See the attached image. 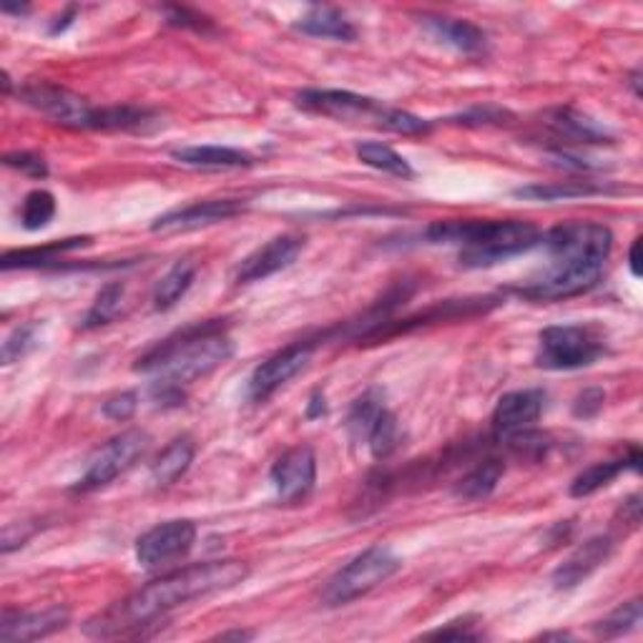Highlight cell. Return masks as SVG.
Segmentation results:
<instances>
[{"label":"cell","instance_id":"6da1fadb","mask_svg":"<svg viewBox=\"0 0 643 643\" xmlns=\"http://www.w3.org/2000/svg\"><path fill=\"white\" fill-rule=\"evenodd\" d=\"M246 576H250V566L234 558L181 568V571L156 578L149 586L126 595L124 601L114 603L112 609L98 613L96 619L86 623V633L96 639L128 636V633L151 626L154 621H159L177 605L229 591V588L242 583Z\"/></svg>","mask_w":643,"mask_h":643},{"label":"cell","instance_id":"7a4b0ae2","mask_svg":"<svg viewBox=\"0 0 643 643\" xmlns=\"http://www.w3.org/2000/svg\"><path fill=\"white\" fill-rule=\"evenodd\" d=\"M234 342L222 319H209L191 325L154 345L149 352L136 360L134 370L154 375L156 380L191 384L219 370L232 360Z\"/></svg>","mask_w":643,"mask_h":643},{"label":"cell","instance_id":"3957f363","mask_svg":"<svg viewBox=\"0 0 643 643\" xmlns=\"http://www.w3.org/2000/svg\"><path fill=\"white\" fill-rule=\"evenodd\" d=\"M433 244H457V260L465 270L500 264L510 256L544 242V232L528 222H495V219H447L435 222L425 234Z\"/></svg>","mask_w":643,"mask_h":643},{"label":"cell","instance_id":"277c9868","mask_svg":"<svg viewBox=\"0 0 643 643\" xmlns=\"http://www.w3.org/2000/svg\"><path fill=\"white\" fill-rule=\"evenodd\" d=\"M297 106H302L309 114L337 118V122L345 124H370L375 128H384V131L400 136H425L433 131V126H430L425 118L402 112V108L384 106L378 98L352 94V91L337 88L302 91L297 96Z\"/></svg>","mask_w":643,"mask_h":643},{"label":"cell","instance_id":"5b68a950","mask_svg":"<svg viewBox=\"0 0 643 643\" xmlns=\"http://www.w3.org/2000/svg\"><path fill=\"white\" fill-rule=\"evenodd\" d=\"M400 568L402 560L388 546L367 548L329 578L325 591H322V603L335 609V605H345L360 599V595L375 591L384 581H390Z\"/></svg>","mask_w":643,"mask_h":643},{"label":"cell","instance_id":"8992f818","mask_svg":"<svg viewBox=\"0 0 643 643\" xmlns=\"http://www.w3.org/2000/svg\"><path fill=\"white\" fill-rule=\"evenodd\" d=\"M605 352L603 335L595 327L556 325L546 327L538 339L536 362L544 370L566 372L591 367Z\"/></svg>","mask_w":643,"mask_h":643},{"label":"cell","instance_id":"52a82bcc","mask_svg":"<svg viewBox=\"0 0 643 643\" xmlns=\"http://www.w3.org/2000/svg\"><path fill=\"white\" fill-rule=\"evenodd\" d=\"M605 262L576 260V256H550L544 277L523 284L516 292L533 302H560L591 292L603 277Z\"/></svg>","mask_w":643,"mask_h":643},{"label":"cell","instance_id":"ba28073f","mask_svg":"<svg viewBox=\"0 0 643 643\" xmlns=\"http://www.w3.org/2000/svg\"><path fill=\"white\" fill-rule=\"evenodd\" d=\"M146 447H149V435L144 430H126V433L108 440L104 447L96 450L91 457L86 473L81 481L73 485V493H91L98 488H106L114 483L118 475H124L128 467H134L139 457H144Z\"/></svg>","mask_w":643,"mask_h":643},{"label":"cell","instance_id":"9c48e42d","mask_svg":"<svg viewBox=\"0 0 643 643\" xmlns=\"http://www.w3.org/2000/svg\"><path fill=\"white\" fill-rule=\"evenodd\" d=\"M18 98L23 104H29L35 112L49 116L53 124L63 128H91V116H94V106L86 104V98H81L73 91L63 88L51 81H41V84H29L18 88Z\"/></svg>","mask_w":643,"mask_h":643},{"label":"cell","instance_id":"30bf717a","mask_svg":"<svg viewBox=\"0 0 643 643\" xmlns=\"http://www.w3.org/2000/svg\"><path fill=\"white\" fill-rule=\"evenodd\" d=\"M312 352H315V345L312 342H294L289 347H284L277 355L266 357V360L252 372L250 382H246V398H250L254 405L270 400L274 392L297 378L302 370H307Z\"/></svg>","mask_w":643,"mask_h":643},{"label":"cell","instance_id":"8fae6325","mask_svg":"<svg viewBox=\"0 0 643 643\" xmlns=\"http://www.w3.org/2000/svg\"><path fill=\"white\" fill-rule=\"evenodd\" d=\"M544 244L550 256H576V260L605 262L613 250V234L603 224L568 222L546 232Z\"/></svg>","mask_w":643,"mask_h":643},{"label":"cell","instance_id":"7c38bea8","mask_svg":"<svg viewBox=\"0 0 643 643\" xmlns=\"http://www.w3.org/2000/svg\"><path fill=\"white\" fill-rule=\"evenodd\" d=\"M194 540L197 526L191 520L159 523L136 540V560H139V566L154 571V568L169 566L187 556L194 548Z\"/></svg>","mask_w":643,"mask_h":643},{"label":"cell","instance_id":"4fadbf2b","mask_svg":"<svg viewBox=\"0 0 643 643\" xmlns=\"http://www.w3.org/2000/svg\"><path fill=\"white\" fill-rule=\"evenodd\" d=\"M270 481L277 498L287 505L302 503L309 498L317 483V457L315 450L307 445L289 447L277 463L272 465Z\"/></svg>","mask_w":643,"mask_h":643},{"label":"cell","instance_id":"5bb4252c","mask_svg":"<svg viewBox=\"0 0 643 643\" xmlns=\"http://www.w3.org/2000/svg\"><path fill=\"white\" fill-rule=\"evenodd\" d=\"M302 252H305V236L292 232L274 236L266 244H262L260 250H254L250 256H244V260L239 262L234 282L252 284L272 277V274L287 270V266L297 262Z\"/></svg>","mask_w":643,"mask_h":643},{"label":"cell","instance_id":"9a60e30c","mask_svg":"<svg viewBox=\"0 0 643 643\" xmlns=\"http://www.w3.org/2000/svg\"><path fill=\"white\" fill-rule=\"evenodd\" d=\"M244 211V201L239 199H209L197 204L171 209L151 224V232H194L201 226L226 222Z\"/></svg>","mask_w":643,"mask_h":643},{"label":"cell","instance_id":"2e32d148","mask_svg":"<svg viewBox=\"0 0 643 643\" xmlns=\"http://www.w3.org/2000/svg\"><path fill=\"white\" fill-rule=\"evenodd\" d=\"M71 611L66 605H49L43 611H3L0 621V641L18 643V641H39L53 636L68 626Z\"/></svg>","mask_w":643,"mask_h":643},{"label":"cell","instance_id":"e0dca14e","mask_svg":"<svg viewBox=\"0 0 643 643\" xmlns=\"http://www.w3.org/2000/svg\"><path fill=\"white\" fill-rule=\"evenodd\" d=\"M546 408V392L538 388L530 390H516L503 394L498 400V405L493 410V428L500 438L520 433V430H528L536 425L544 415Z\"/></svg>","mask_w":643,"mask_h":643},{"label":"cell","instance_id":"ac0fdd59","mask_svg":"<svg viewBox=\"0 0 643 643\" xmlns=\"http://www.w3.org/2000/svg\"><path fill=\"white\" fill-rule=\"evenodd\" d=\"M613 540L609 536L588 538L586 544L578 546L563 563L554 571V586L558 591H571V588L581 586L586 578H591L599 568L611 558Z\"/></svg>","mask_w":643,"mask_h":643},{"label":"cell","instance_id":"d6986e66","mask_svg":"<svg viewBox=\"0 0 643 643\" xmlns=\"http://www.w3.org/2000/svg\"><path fill=\"white\" fill-rule=\"evenodd\" d=\"M425 21V29L435 35L440 43L450 45L457 53H465V56H483L488 51V33H485L481 25H475L471 21H463V18H440V15H428L422 18Z\"/></svg>","mask_w":643,"mask_h":643},{"label":"cell","instance_id":"ffe728a7","mask_svg":"<svg viewBox=\"0 0 643 643\" xmlns=\"http://www.w3.org/2000/svg\"><path fill=\"white\" fill-rule=\"evenodd\" d=\"M546 124L558 139H566L568 144H583V146H599V144H613V134L603 124L593 122L591 116H586L576 108H554L546 116Z\"/></svg>","mask_w":643,"mask_h":643},{"label":"cell","instance_id":"44dd1931","mask_svg":"<svg viewBox=\"0 0 643 643\" xmlns=\"http://www.w3.org/2000/svg\"><path fill=\"white\" fill-rule=\"evenodd\" d=\"M171 159L191 169L226 171V169H250L254 167V156L232 146H181L171 151Z\"/></svg>","mask_w":643,"mask_h":643},{"label":"cell","instance_id":"7402d4cb","mask_svg":"<svg viewBox=\"0 0 643 643\" xmlns=\"http://www.w3.org/2000/svg\"><path fill=\"white\" fill-rule=\"evenodd\" d=\"M161 126V116L149 108L139 106H104L94 108L91 116V128L94 131H131V134H149Z\"/></svg>","mask_w":643,"mask_h":643},{"label":"cell","instance_id":"603a6c76","mask_svg":"<svg viewBox=\"0 0 643 643\" xmlns=\"http://www.w3.org/2000/svg\"><path fill=\"white\" fill-rule=\"evenodd\" d=\"M639 463H641V453L636 447H631L629 455L615 457V461H601V463L588 465L586 471H581L573 477L571 495L573 498H588V495L599 493L601 488H605V485H611L621 473L639 471Z\"/></svg>","mask_w":643,"mask_h":643},{"label":"cell","instance_id":"cb8c5ba5","mask_svg":"<svg viewBox=\"0 0 643 643\" xmlns=\"http://www.w3.org/2000/svg\"><path fill=\"white\" fill-rule=\"evenodd\" d=\"M294 29L309 35V39H325L339 43H352L357 39L355 25L347 21L342 13L327 6L312 8L309 13H305L297 23H294Z\"/></svg>","mask_w":643,"mask_h":643},{"label":"cell","instance_id":"d4e9b609","mask_svg":"<svg viewBox=\"0 0 643 643\" xmlns=\"http://www.w3.org/2000/svg\"><path fill=\"white\" fill-rule=\"evenodd\" d=\"M194 455H197L194 440L187 435L171 440L151 465V481L156 488H169V485L177 483L179 477L187 475L191 463H194Z\"/></svg>","mask_w":643,"mask_h":643},{"label":"cell","instance_id":"484cf974","mask_svg":"<svg viewBox=\"0 0 643 643\" xmlns=\"http://www.w3.org/2000/svg\"><path fill=\"white\" fill-rule=\"evenodd\" d=\"M91 244L88 236H73V239H63V242H53L45 246H33V250H15V252H6L3 260H0V266L6 272L11 270H41V266H56L61 260V254L78 250V246Z\"/></svg>","mask_w":643,"mask_h":643},{"label":"cell","instance_id":"4316f807","mask_svg":"<svg viewBox=\"0 0 643 643\" xmlns=\"http://www.w3.org/2000/svg\"><path fill=\"white\" fill-rule=\"evenodd\" d=\"M505 475V465L503 461H495V457H488L481 465H475L471 473H465L461 481L455 483L453 495L457 500H467V503H477L491 498L498 488V483Z\"/></svg>","mask_w":643,"mask_h":643},{"label":"cell","instance_id":"83f0119b","mask_svg":"<svg viewBox=\"0 0 643 643\" xmlns=\"http://www.w3.org/2000/svg\"><path fill=\"white\" fill-rule=\"evenodd\" d=\"M197 277V264L189 260H181L171 266V270L164 274V277L156 282L154 287V309L156 312H167L171 307H177V302L191 289Z\"/></svg>","mask_w":643,"mask_h":643},{"label":"cell","instance_id":"f1b7e54d","mask_svg":"<svg viewBox=\"0 0 643 643\" xmlns=\"http://www.w3.org/2000/svg\"><path fill=\"white\" fill-rule=\"evenodd\" d=\"M357 159H360L365 167L390 173V177H398V179L415 177V169L410 167V161L405 159V156H400L388 144H380V141L360 144L357 146Z\"/></svg>","mask_w":643,"mask_h":643},{"label":"cell","instance_id":"f546056e","mask_svg":"<svg viewBox=\"0 0 643 643\" xmlns=\"http://www.w3.org/2000/svg\"><path fill=\"white\" fill-rule=\"evenodd\" d=\"M603 187H593L591 181H556V183H530L516 189V197L530 201H560V199H583L603 194Z\"/></svg>","mask_w":643,"mask_h":643},{"label":"cell","instance_id":"4dcf8cb0","mask_svg":"<svg viewBox=\"0 0 643 643\" xmlns=\"http://www.w3.org/2000/svg\"><path fill=\"white\" fill-rule=\"evenodd\" d=\"M384 410V394L380 390H367L362 398H357L350 408V415H347V430L355 440H367L370 430Z\"/></svg>","mask_w":643,"mask_h":643},{"label":"cell","instance_id":"1f68e13d","mask_svg":"<svg viewBox=\"0 0 643 643\" xmlns=\"http://www.w3.org/2000/svg\"><path fill=\"white\" fill-rule=\"evenodd\" d=\"M124 294L126 287L122 282H108L106 287H101V292L96 294L94 305L86 312L84 317V329H98V327H106L108 322H114L118 312H122L124 305Z\"/></svg>","mask_w":643,"mask_h":643},{"label":"cell","instance_id":"d6a6232c","mask_svg":"<svg viewBox=\"0 0 643 643\" xmlns=\"http://www.w3.org/2000/svg\"><path fill=\"white\" fill-rule=\"evenodd\" d=\"M53 217H56V197L45 189H33L31 194H25L23 207H21V224L29 232H39L45 229Z\"/></svg>","mask_w":643,"mask_h":643},{"label":"cell","instance_id":"836d02e7","mask_svg":"<svg viewBox=\"0 0 643 643\" xmlns=\"http://www.w3.org/2000/svg\"><path fill=\"white\" fill-rule=\"evenodd\" d=\"M641 599H633L621 603L619 609L611 611L605 615L603 621L595 623V636L601 639H619V636H626V633L636 631L639 623H641Z\"/></svg>","mask_w":643,"mask_h":643},{"label":"cell","instance_id":"e575fe53","mask_svg":"<svg viewBox=\"0 0 643 643\" xmlns=\"http://www.w3.org/2000/svg\"><path fill=\"white\" fill-rule=\"evenodd\" d=\"M365 443L370 445V453H372L375 461H384V457H390L394 450L400 447L398 418H394L388 408L382 410V415L372 425L370 435H367Z\"/></svg>","mask_w":643,"mask_h":643},{"label":"cell","instance_id":"d590c367","mask_svg":"<svg viewBox=\"0 0 643 643\" xmlns=\"http://www.w3.org/2000/svg\"><path fill=\"white\" fill-rule=\"evenodd\" d=\"M41 337V325L39 322H29V325H18L11 335L6 337L3 352H0V360L3 365L21 362L23 357H29L35 347H39Z\"/></svg>","mask_w":643,"mask_h":643},{"label":"cell","instance_id":"8d00e7d4","mask_svg":"<svg viewBox=\"0 0 643 643\" xmlns=\"http://www.w3.org/2000/svg\"><path fill=\"white\" fill-rule=\"evenodd\" d=\"M513 453L520 455V457H528V461H540V457H546V453L550 450V438L546 433H538V430H520V433H513V435H505L503 438Z\"/></svg>","mask_w":643,"mask_h":643},{"label":"cell","instance_id":"74e56055","mask_svg":"<svg viewBox=\"0 0 643 643\" xmlns=\"http://www.w3.org/2000/svg\"><path fill=\"white\" fill-rule=\"evenodd\" d=\"M3 164L8 169H15L25 173L31 179H45L49 177V164L43 161V156L31 151H11L3 156Z\"/></svg>","mask_w":643,"mask_h":643},{"label":"cell","instance_id":"f35d334b","mask_svg":"<svg viewBox=\"0 0 643 643\" xmlns=\"http://www.w3.org/2000/svg\"><path fill=\"white\" fill-rule=\"evenodd\" d=\"M477 619L473 615H465V619L450 621L447 626H440L435 631H428L425 639H453V641H477L483 639L481 631H475Z\"/></svg>","mask_w":643,"mask_h":643},{"label":"cell","instance_id":"ab89813d","mask_svg":"<svg viewBox=\"0 0 643 643\" xmlns=\"http://www.w3.org/2000/svg\"><path fill=\"white\" fill-rule=\"evenodd\" d=\"M508 118H513V114L505 112V108L483 106V108H471V112L455 116V122L463 126H500V124H510Z\"/></svg>","mask_w":643,"mask_h":643},{"label":"cell","instance_id":"60d3db41","mask_svg":"<svg viewBox=\"0 0 643 643\" xmlns=\"http://www.w3.org/2000/svg\"><path fill=\"white\" fill-rule=\"evenodd\" d=\"M136 410H139V394L136 392H118L104 402V415L116 422L131 420L136 415Z\"/></svg>","mask_w":643,"mask_h":643},{"label":"cell","instance_id":"b9f144b4","mask_svg":"<svg viewBox=\"0 0 643 643\" xmlns=\"http://www.w3.org/2000/svg\"><path fill=\"white\" fill-rule=\"evenodd\" d=\"M149 394L159 408H181L183 400H187V392H183L181 384L169 380H154Z\"/></svg>","mask_w":643,"mask_h":643},{"label":"cell","instance_id":"7bdbcfd3","mask_svg":"<svg viewBox=\"0 0 643 643\" xmlns=\"http://www.w3.org/2000/svg\"><path fill=\"white\" fill-rule=\"evenodd\" d=\"M605 405V392L601 388H588L583 392H578V398L573 400V415L578 420H591L599 415Z\"/></svg>","mask_w":643,"mask_h":643},{"label":"cell","instance_id":"ee69618b","mask_svg":"<svg viewBox=\"0 0 643 643\" xmlns=\"http://www.w3.org/2000/svg\"><path fill=\"white\" fill-rule=\"evenodd\" d=\"M167 21L171 25H183V29H197V31H204L209 25L204 15L191 13L189 8H167Z\"/></svg>","mask_w":643,"mask_h":643},{"label":"cell","instance_id":"f6af8a7d","mask_svg":"<svg viewBox=\"0 0 643 643\" xmlns=\"http://www.w3.org/2000/svg\"><path fill=\"white\" fill-rule=\"evenodd\" d=\"M33 533H35V528H29V523H21V526H18V523H11V526H6V530H3V554L8 556L11 550L21 548L25 540L33 536Z\"/></svg>","mask_w":643,"mask_h":643},{"label":"cell","instance_id":"bcb514c9","mask_svg":"<svg viewBox=\"0 0 643 643\" xmlns=\"http://www.w3.org/2000/svg\"><path fill=\"white\" fill-rule=\"evenodd\" d=\"M621 516H623V523H626L629 528L639 526V523H641V498H639V495H631V498L623 500Z\"/></svg>","mask_w":643,"mask_h":643},{"label":"cell","instance_id":"7dc6e473","mask_svg":"<svg viewBox=\"0 0 643 643\" xmlns=\"http://www.w3.org/2000/svg\"><path fill=\"white\" fill-rule=\"evenodd\" d=\"M322 415H327V400H325V394H322L319 390L312 394L309 398V405H307V420H317Z\"/></svg>","mask_w":643,"mask_h":643},{"label":"cell","instance_id":"c3c4849f","mask_svg":"<svg viewBox=\"0 0 643 643\" xmlns=\"http://www.w3.org/2000/svg\"><path fill=\"white\" fill-rule=\"evenodd\" d=\"M629 270L633 277H641V239H633L631 250H629Z\"/></svg>","mask_w":643,"mask_h":643},{"label":"cell","instance_id":"681fc988","mask_svg":"<svg viewBox=\"0 0 643 643\" xmlns=\"http://www.w3.org/2000/svg\"><path fill=\"white\" fill-rule=\"evenodd\" d=\"M73 15H76V11H73V8H71V11H68L66 15H61V18H59V23H56V25H53V29H51V33H63V31H66V29H68V25L73 23Z\"/></svg>","mask_w":643,"mask_h":643},{"label":"cell","instance_id":"f907efd6","mask_svg":"<svg viewBox=\"0 0 643 643\" xmlns=\"http://www.w3.org/2000/svg\"><path fill=\"white\" fill-rule=\"evenodd\" d=\"M252 636H254V633H250V631H232V633H222L219 639L226 641V639H252Z\"/></svg>","mask_w":643,"mask_h":643}]
</instances>
